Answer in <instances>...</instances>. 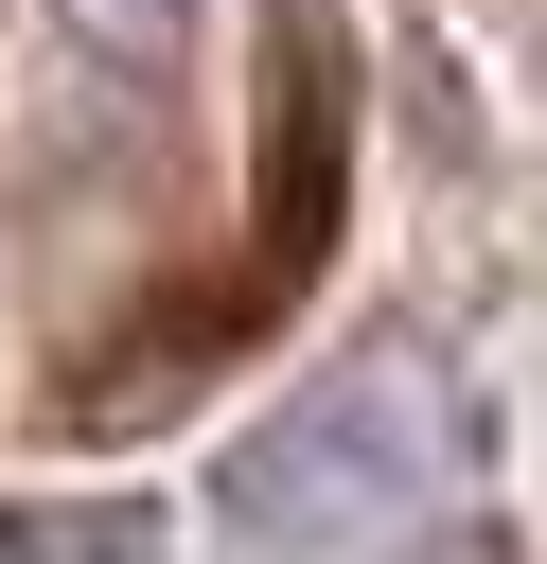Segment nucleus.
I'll list each match as a JSON object with an SVG mask.
<instances>
[{
  "mask_svg": "<svg viewBox=\"0 0 547 564\" xmlns=\"http://www.w3.org/2000/svg\"><path fill=\"white\" fill-rule=\"evenodd\" d=\"M423 494H441V405H423L406 370H335V388H300V405L229 458V529H247V546H300V564L388 546Z\"/></svg>",
  "mask_w": 547,
  "mask_h": 564,
  "instance_id": "obj_1",
  "label": "nucleus"
}]
</instances>
